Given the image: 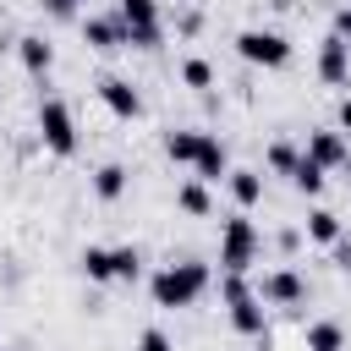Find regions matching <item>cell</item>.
<instances>
[{"label": "cell", "instance_id": "6da1fadb", "mask_svg": "<svg viewBox=\"0 0 351 351\" xmlns=\"http://www.w3.org/2000/svg\"><path fill=\"white\" fill-rule=\"evenodd\" d=\"M208 285H214V269L197 263V258H181V263L170 258V263H159V269L148 274V296H154V307H165V313L192 307Z\"/></svg>", "mask_w": 351, "mask_h": 351}, {"label": "cell", "instance_id": "7a4b0ae2", "mask_svg": "<svg viewBox=\"0 0 351 351\" xmlns=\"http://www.w3.org/2000/svg\"><path fill=\"white\" fill-rule=\"evenodd\" d=\"M258 252H263V230L236 208V214H225L219 219V274H247L252 263H258Z\"/></svg>", "mask_w": 351, "mask_h": 351}, {"label": "cell", "instance_id": "3957f363", "mask_svg": "<svg viewBox=\"0 0 351 351\" xmlns=\"http://www.w3.org/2000/svg\"><path fill=\"white\" fill-rule=\"evenodd\" d=\"M219 296H225V313H230L236 335H252V340L269 335V307L258 302V291H252L247 274H219Z\"/></svg>", "mask_w": 351, "mask_h": 351}, {"label": "cell", "instance_id": "277c9868", "mask_svg": "<svg viewBox=\"0 0 351 351\" xmlns=\"http://www.w3.org/2000/svg\"><path fill=\"white\" fill-rule=\"evenodd\" d=\"M33 126H38V143H44L55 159H71V154H77V143H82V137H77V115H71V104H66V99H55V93H49V99H38Z\"/></svg>", "mask_w": 351, "mask_h": 351}, {"label": "cell", "instance_id": "5b68a950", "mask_svg": "<svg viewBox=\"0 0 351 351\" xmlns=\"http://www.w3.org/2000/svg\"><path fill=\"white\" fill-rule=\"evenodd\" d=\"M236 55L247 60V66H263V71H280V66H291V38L280 33V27H241L236 33Z\"/></svg>", "mask_w": 351, "mask_h": 351}, {"label": "cell", "instance_id": "8992f818", "mask_svg": "<svg viewBox=\"0 0 351 351\" xmlns=\"http://www.w3.org/2000/svg\"><path fill=\"white\" fill-rule=\"evenodd\" d=\"M115 16L126 22V49H159L165 44V11H159V0H115Z\"/></svg>", "mask_w": 351, "mask_h": 351}, {"label": "cell", "instance_id": "52a82bcc", "mask_svg": "<svg viewBox=\"0 0 351 351\" xmlns=\"http://www.w3.org/2000/svg\"><path fill=\"white\" fill-rule=\"evenodd\" d=\"M252 291H258V302H269V307H302V302L313 296L307 274H302V269H291V263H285V269H269Z\"/></svg>", "mask_w": 351, "mask_h": 351}, {"label": "cell", "instance_id": "ba28073f", "mask_svg": "<svg viewBox=\"0 0 351 351\" xmlns=\"http://www.w3.org/2000/svg\"><path fill=\"white\" fill-rule=\"evenodd\" d=\"M302 154H307L318 170H346V165H351V137H340L335 126H313Z\"/></svg>", "mask_w": 351, "mask_h": 351}, {"label": "cell", "instance_id": "9c48e42d", "mask_svg": "<svg viewBox=\"0 0 351 351\" xmlns=\"http://www.w3.org/2000/svg\"><path fill=\"white\" fill-rule=\"evenodd\" d=\"M313 66H318V82H324V88H346V82H351V44L335 38V33H324Z\"/></svg>", "mask_w": 351, "mask_h": 351}, {"label": "cell", "instance_id": "30bf717a", "mask_svg": "<svg viewBox=\"0 0 351 351\" xmlns=\"http://www.w3.org/2000/svg\"><path fill=\"white\" fill-rule=\"evenodd\" d=\"M99 104L115 115V121H137L143 115V93H137V82L132 77H99Z\"/></svg>", "mask_w": 351, "mask_h": 351}, {"label": "cell", "instance_id": "8fae6325", "mask_svg": "<svg viewBox=\"0 0 351 351\" xmlns=\"http://www.w3.org/2000/svg\"><path fill=\"white\" fill-rule=\"evenodd\" d=\"M82 44L88 49H126V22L115 16V11H93V16H82Z\"/></svg>", "mask_w": 351, "mask_h": 351}, {"label": "cell", "instance_id": "7c38bea8", "mask_svg": "<svg viewBox=\"0 0 351 351\" xmlns=\"http://www.w3.org/2000/svg\"><path fill=\"white\" fill-rule=\"evenodd\" d=\"M192 176H197L203 186H214V181H225V176H230V148H225L214 132H203V143H197V159H192Z\"/></svg>", "mask_w": 351, "mask_h": 351}, {"label": "cell", "instance_id": "4fadbf2b", "mask_svg": "<svg viewBox=\"0 0 351 351\" xmlns=\"http://www.w3.org/2000/svg\"><path fill=\"white\" fill-rule=\"evenodd\" d=\"M16 60H22V71H27V77H38V82H44V77H49V66H55V44H49L44 33H22V38H16Z\"/></svg>", "mask_w": 351, "mask_h": 351}, {"label": "cell", "instance_id": "5bb4252c", "mask_svg": "<svg viewBox=\"0 0 351 351\" xmlns=\"http://www.w3.org/2000/svg\"><path fill=\"white\" fill-rule=\"evenodd\" d=\"M126 186H132V170H126L121 159H104V165L93 170V197H99V203H121Z\"/></svg>", "mask_w": 351, "mask_h": 351}, {"label": "cell", "instance_id": "9a60e30c", "mask_svg": "<svg viewBox=\"0 0 351 351\" xmlns=\"http://www.w3.org/2000/svg\"><path fill=\"white\" fill-rule=\"evenodd\" d=\"M225 186H230V197H236V208H241V214L263 203V170H247V165H230V176H225Z\"/></svg>", "mask_w": 351, "mask_h": 351}, {"label": "cell", "instance_id": "2e32d148", "mask_svg": "<svg viewBox=\"0 0 351 351\" xmlns=\"http://www.w3.org/2000/svg\"><path fill=\"white\" fill-rule=\"evenodd\" d=\"M302 236H307V241H318V247H335V241L346 236V225H340V214H335V208H307Z\"/></svg>", "mask_w": 351, "mask_h": 351}, {"label": "cell", "instance_id": "e0dca14e", "mask_svg": "<svg viewBox=\"0 0 351 351\" xmlns=\"http://www.w3.org/2000/svg\"><path fill=\"white\" fill-rule=\"evenodd\" d=\"M302 346L307 351H346V324L340 318H313L302 329Z\"/></svg>", "mask_w": 351, "mask_h": 351}, {"label": "cell", "instance_id": "ac0fdd59", "mask_svg": "<svg viewBox=\"0 0 351 351\" xmlns=\"http://www.w3.org/2000/svg\"><path fill=\"white\" fill-rule=\"evenodd\" d=\"M176 208H181L186 219H208V214H214V192L192 176V181H181V186H176Z\"/></svg>", "mask_w": 351, "mask_h": 351}, {"label": "cell", "instance_id": "d6986e66", "mask_svg": "<svg viewBox=\"0 0 351 351\" xmlns=\"http://www.w3.org/2000/svg\"><path fill=\"white\" fill-rule=\"evenodd\" d=\"M197 143H203V132H197V126H170V132H165V159H176V165H186V170H192Z\"/></svg>", "mask_w": 351, "mask_h": 351}, {"label": "cell", "instance_id": "ffe728a7", "mask_svg": "<svg viewBox=\"0 0 351 351\" xmlns=\"http://www.w3.org/2000/svg\"><path fill=\"white\" fill-rule=\"evenodd\" d=\"M77 269H82V280H93V285H115L110 247H82V252H77Z\"/></svg>", "mask_w": 351, "mask_h": 351}, {"label": "cell", "instance_id": "44dd1931", "mask_svg": "<svg viewBox=\"0 0 351 351\" xmlns=\"http://www.w3.org/2000/svg\"><path fill=\"white\" fill-rule=\"evenodd\" d=\"M296 159H302V148H296L291 137H274V143L263 148V170H269V176H291Z\"/></svg>", "mask_w": 351, "mask_h": 351}, {"label": "cell", "instance_id": "7402d4cb", "mask_svg": "<svg viewBox=\"0 0 351 351\" xmlns=\"http://www.w3.org/2000/svg\"><path fill=\"white\" fill-rule=\"evenodd\" d=\"M291 186H296L302 197H318V192L329 186V170H318V165L302 154V159H296V170H291Z\"/></svg>", "mask_w": 351, "mask_h": 351}, {"label": "cell", "instance_id": "603a6c76", "mask_svg": "<svg viewBox=\"0 0 351 351\" xmlns=\"http://www.w3.org/2000/svg\"><path fill=\"white\" fill-rule=\"evenodd\" d=\"M110 269H115V280H121V285H132V280L143 274V247H132V241L110 247Z\"/></svg>", "mask_w": 351, "mask_h": 351}, {"label": "cell", "instance_id": "cb8c5ba5", "mask_svg": "<svg viewBox=\"0 0 351 351\" xmlns=\"http://www.w3.org/2000/svg\"><path fill=\"white\" fill-rule=\"evenodd\" d=\"M181 82H186L192 93H208V88H214V66H208L203 55H186V60H181Z\"/></svg>", "mask_w": 351, "mask_h": 351}, {"label": "cell", "instance_id": "d4e9b609", "mask_svg": "<svg viewBox=\"0 0 351 351\" xmlns=\"http://www.w3.org/2000/svg\"><path fill=\"white\" fill-rule=\"evenodd\" d=\"M176 33L181 38H197L203 33V5H176Z\"/></svg>", "mask_w": 351, "mask_h": 351}, {"label": "cell", "instance_id": "484cf974", "mask_svg": "<svg viewBox=\"0 0 351 351\" xmlns=\"http://www.w3.org/2000/svg\"><path fill=\"white\" fill-rule=\"evenodd\" d=\"M137 351H176V340H170V329H159V324H148V329L137 335Z\"/></svg>", "mask_w": 351, "mask_h": 351}, {"label": "cell", "instance_id": "4316f807", "mask_svg": "<svg viewBox=\"0 0 351 351\" xmlns=\"http://www.w3.org/2000/svg\"><path fill=\"white\" fill-rule=\"evenodd\" d=\"M38 11H44V16H55V22H66V16H77V11H82V0H38Z\"/></svg>", "mask_w": 351, "mask_h": 351}, {"label": "cell", "instance_id": "83f0119b", "mask_svg": "<svg viewBox=\"0 0 351 351\" xmlns=\"http://www.w3.org/2000/svg\"><path fill=\"white\" fill-rule=\"evenodd\" d=\"M274 247H280V252H285V258H291V252H296V247H302V230H296V225H285V230H280V236H274Z\"/></svg>", "mask_w": 351, "mask_h": 351}, {"label": "cell", "instance_id": "f1b7e54d", "mask_svg": "<svg viewBox=\"0 0 351 351\" xmlns=\"http://www.w3.org/2000/svg\"><path fill=\"white\" fill-rule=\"evenodd\" d=\"M335 132H340V137H351V93L335 104Z\"/></svg>", "mask_w": 351, "mask_h": 351}, {"label": "cell", "instance_id": "f546056e", "mask_svg": "<svg viewBox=\"0 0 351 351\" xmlns=\"http://www.w3.org/2000/svg\"><path fill=\"white\" fill-rule=\"evenodd\" d=\"M335 38H346V44H351V0L335 11Z\"/></svg>", "mask_w": 351, "mask_h": 351}, {"label": "cell", "instance_id": "4dcf8cb0", "mask_svg": "<svg viewBox=\"0 0 351 351\" xmlns=\"http://www.w3.org/2000/svg\"><path fill=\"white\" fill-rule=\"evenodd\" d=\"M335 263L351 274V236H340V241H335Z\"/></svg>", "mask_w": 351, "mask_h": 351}, {"label": "cell", "instance_id": "1f68e13d", "mask_svg": "<svg viewBox=\"0 0 351 351\" xmlns=\"http://www.w3.org/2000/svg\"><path fill=\"white\" fill-rule=\"evenodd\" d=\"M176 5H203V0H176Z\"/></svg>", "mask_w": 351, "mask_h": 351}, {"label": "cell", "instance_id": "d6a6232c", "mask_svg": "<svg viewBox=\"0 0 351 351\" xmlns=\"http://www.w3.org/2000/svg\"><path fill=\"white\" fill-rule=\"evenodd\" d=\"M0 351H11V346H0Z\"/></svg>", "mask_w": 351, "mask_h": 351}]
</instances>
